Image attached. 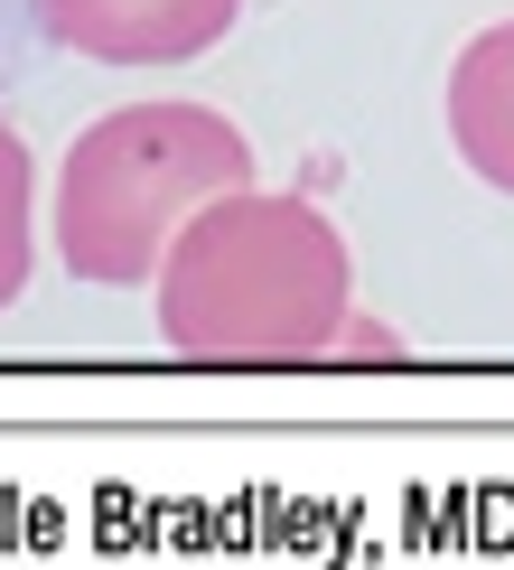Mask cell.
I'll return each mask as SVG.
<instances>
[{"instance_id":"cell-2","label":"cell","mask_w":514,"mask_h":570,"mask_svg":"<svg viewBox=\"0 0 514 570\" xmlns=\"http://www.w3.org/2000/svg\"><path fill=\"white\" fill-rule=\"evenodd\" d=\"M253 178V140L206 104H122L76 131L57 169V263L76 281L131 291L159 281L178 225Z\"/></svg>"},{"instance_id":"cell-4","label":"cell","mask_w":514,"mask_h":570,"mask_svg":"<svg viewBox=\"0 0 514 570\" xmlns=\"http://www.w3.org/2000/svg\"><path fill=\"white\" fill-rule=\"evenodd\" d=\"M449 140L496 197H514V19L477 29L449 66Z\"/></svg>"},{"instance_id":"cell-1","label":"cell","mask_w":514,"mask_h":570,"mask_svg":"<svg viewBox=\"0 0 514 570\" xmlns=\"http://www.w3.org/2000/svg\"><path fill=\"white\" fill-rule=\"evenodd\" d=\"M356 308L346 234L309 197L280 187H225L178 225L159 263V337L178 355H327Z\"/></svg>"},{"instance_id":"cell-3","label":"cell","mask_w":514,"mask_h":570,"mask_svg":"<svg viewBox=\"0 0 514 570\" xmlns=\"http://www.w3.org/2000/svg\"><path fill=\"white\" fill-rule=\"evenodd\" d=\"M38 19L93 66H187L244 19V0H38Z\"/></svg>"},{"instance_id":"cell-5","label":"cell","mask_w":514,"mask_h":570,"mask_svg":"<svg viewBox=\"0 0 514 570\" xmlns=\"http://www.w3.org/2000/svg\"><path fill=\"white\" fill-rule=\"evenodd\" d=\"M38 272V169H29V140L0 122V308L29 291Z\"/></svg>"}]
</instances>
